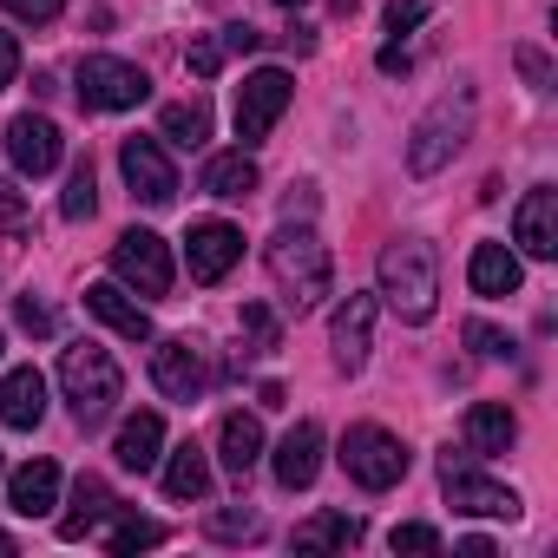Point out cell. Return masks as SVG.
Returning <instances> with one entry per match:
<instances>
[{"label": "cell", "instance_id": "obj_22", "mask_svg": "<svg viewBox=\"0 0 558 558\" xmlns=\"http://www.w3.org/2000/svg\"><path fill=\"white\" fill-rule=\"evenodd\" d=\"M519 276H525V269H519V256H512L506 243H480L473 263H466V283H473L480 296H512Z\"/></svg>", "mask_w": 558, "mask_h": 558}, {"label": "cell", "instance_id": "obj_43", "mask_svg": "<svg viewBox=\"0 0 558 558\" xmlns=\"http://www.w3.org/2000/svg\"><path fill=\"white\" fill-rule=\"evenodd\" d=\"M276 8H303V0H276Z\"/></svg>", "mask_w": 558, "mask_h": 558}, {"label": "cell", "instance_id": "obj_34", "mask_svg": "<svg viewBox=\"0 0 558 558\" xmlns=\"http://www.w3.org/2000/svg\"><path fill=\"white\" fill-rule=\"evenodd\" d=\"M184 66H191L197 80H217V66H223V40H191V53H184Z\"/></svg>", "mask_w": 558, "mask_h": 558}, {"label": "cell", "instance_id": "obj_13", "mask_svg": "<svg viewBox=\"0 0 558 558\" xmlns=\"http://www.w3.org/2000/svg\"><path fill=\"white\" fill-rule=\"evenodd\" d=\"M60 125L53 119H40V112H21L14 125H8V158H14V171L21 178H47L53 165H60Z\"/></svg>", "mask_w": 558, "mask_h": 558}, {"label": "cell", "instance_id": "obj_30", "mask_svg": "<svg viewBox=\"0 0 558 558\" xmlns=\"http://www.w3.org/2000/svg\"><path fill=\"white\" fill-rule=\"evenodd\" d=\"M93 210H99V178H93V165H73L66 197H60V217H66V223H86Z\"/></svg>", "mask_w": 558, "mask_h": 558}, {"label": "cell", "instance_id": "obj_8", "mask_svg": "<svg viewBox=\"0 0 558 558\" xmlns=\"http://www.w3.org/2000/svg\"><path fill=\"white\" fill-rule=\"evenodd\" d=\"M112 276L138 296H165L171 290V243L158 230H125L112 243Z\"/></svg>", "mask_w": 558, "mask_h": 558}, {"label": "cell", "instance_id": "obj_17", "mask_svg": "<svg viewBox=\"0 0 558 558\" xmlns=\"http://www.w3.org/2000/svg\"><path fill=\"white\" fill-rule=\"evenodd\" d=\"M40 421H47V375L40 368H14L8 381H0V427L34 434Z\"/></svg>", "mask_w": 558, "mask_h": 558}, {"label": "cell", "instance_id": "obj_27", "mask_svg": "<svg viewBox=\"0 0 558 558\" xmlns=\"http://www.w3.org/2000/svg\"><path fill=\"white\" fill-rule=\"evenodd\" d=\"M355 538H362V519H349V512H316L296 525V551H342Z\"/></svg>", "mask_w": 558, "mask_h": 558}, {"label": "cell", "instance_id": "obj_18", "mask_svg": "<svg viewBox=\"0 0 558 558\" xmlns=\"http://www.w3.org/2000/svg\"><path fill=\"white\" fill-rule=\"evenodd\" d=\"M86 310H93L112 336H125V342H151V316H145V303H132L119 283H93V290H86Z\"/></svg>", "mask_w": 558, "mask_h": 558}, {"label": "cell", "instance_id": "obj_40", "mask_svg": "<svg viewBox=\"0 0 558 558\" xmlns=\"http://www.w3.org/2000/svg\"><path fill=\"white\" fill-rule=\"evenodd\" d=\"M256 47H263L256 27H223V53H256Z\"/></svg>", "mask_w": 558, "mask_h": 558}, {"label": "cell", "instance_id": "obj_26", "mask_svg": "<svg viewBox=\"0 0 558 558\" xmlns=\"http://www.w3.org/2000/svg\"><path fill=\"white\" fill-rule=\"evenodd\" d=\"M165 493H171V499H204V493H210V460H204L197 440L171 447V460H165Z\"/></svg>", "mask_w": 558, "mask_h": 558}, {"label": "cell", "instance_id": "obj_6", "mask_svg": "<svg viewBox=\"0 0 558 558\" xmlns=\"http://www.w3.org/2000/svg\"><path fill=\"white\" fill-rule=\"evenodd\" d=\"M73 86H80V106L86 112H132L151 93V80L132 60H112V53H86L80 73H73Z\"/></svg>", "mask_w": 558, "mask_h": 558}, {"label": "cell", "instance_id": "obj_16", "mask_svg": "<svg viewBox=\"0 0 558 558\" xmlns=\"http://www.w3.org/2000/svg\"><path fill=\"white\" fill-rule=\"evenodd\" d=\"M269 466H276V480H283L290 493H303V486L323 473V427H316V421H296L283 440H276V460H269Z\"/></svg>", "mask_w": 558, "mask_h": 558}, {"label": "cell", "instance_id": "obj_41", "mask_svg": "<svg viewBox=\"0 0 558 558\" xmlns=\"http://www.w3.org/2000/svg\"><path fill=\"white\" fill-rule=\"evenodd\" d=\"M21 217H27V210H21V191H14V184H0V230H14Z\"/></svg>", "mask_w": 558, "mask_h": 558}, {"label": "cell", "instance_id": "obj_3", "mask_svg": "<svg viewBox=\"0 0 558 558\" xmlns=\"http://www.w3.org/2000/svg\"><path fill=\"white\" fill-rule=\"evenodd\" d=\"M60 388H66L73 421L93 434L99 421H112V408H119V395H125V375H119V362H112L99 342H73V349L60 355Z\"/></svg>", "mask_w": 558, "mask_h": 558}, {"label": "cell", "instance_id": "obj_20", "mask_svg": "<svg viewBox=\"0 0 558 558\" xmlns=\"http://www.w3.org/2000/svg\"><path fill=\"white\" fill-rule=\"evenodd\" d=\"M8 506H14L21 519H47V512L60 506V466H53V460H27V466L8 480Z\"/></svg>", "mask_w": 558, "mask_h": 558}, {"label": "cell", "instance_id": "obj_39", "mask_svg": "<svg viewBox=\"0 0 558 558\" xmlns=\"http://www.w3.org/2000/svg\"><path fill=\"white\" fill-rule=\"evenodd\" d=\"M14 73H21V47H14V34H0V93L14 86Z\"/></svg>", "mask_w": 558, "mask_h": 558}, {"label": "cell", "instance_id": "obj_29", "mask_svg": "<svg viewBox=\"0 0 558 558\" xmlns=\"http://www.w3.org/2000/svg\"><path fill=\"white\" fill-rule=\"evenodd\" d=\"M158 538H165V525H158V519H132V512H112L106 551H112V558H125V551H151Z\"/></svg>", "mask_w": 558, "mask_h": 558}, {"label": "cell", "instance_id": "obj_10", "mask_svg": "<svg viewBox=\"0 0 558 558\" xmlns=\"http://www.w3.org/2000/svg\"><path fill=\"white\" fill-rule=\"evenodd\" d=\"M236 256H243V230H236V223H223V217L191 223V236H184L191 283H223V276L236 269Z\"/></svg>", "mask_w": 558, "mask_h": 558}, {"label": "cell", "instance_id": "obj_19", "mask_svg": "<svg viewBox=\"0 0 558 558\" xmlns=\"http://www.w3.org/2000/svg\"><path fill=\"white\" fill-rule=\"evenodd\" d=\"M112 453H119V466H125V473H151V466L165 460V421H158L151 408H145V414H125V427H119Z\"/></svg>", "mask_w": 558, "mask_h": 558}, {"label": "cell", "instance_id": "obj_44", "mask_svg": "<svg viewBox=\"0 0 558 558\" xmlns=\"http://www.w3.org/2000/svg\"><path fill=\"white\" fill-rule=\"evenodd\" d=\"M0 349H8V342H0Z\"/></svg>", "mask_w": 558, "mask_h": 558}, {"label": "cell", "instance_id": "obj_15", "mask_svg": "<svg viewBox=\"0 0 558 558\" xmlns=\"http://www.w3.org/2000/svg\"><path fill=\"white\" fill-rule=\"evenodd\" d=\"M512 243H519L525 256H558V191H551V184H532V191L519 197Z\"/></svg>", "mask_w": 558, "mask_h": 558}, {"label": "cell", "instance_id": "obj_38", "mask_svg": "<svg viewBox=\"0 0 558 558\" xmlns=\"http://www.w3.org/2000/svg\"><path fill=\"white\" fill-rule=\"evenodd\" d=\"M466 342H473L480 355H512V342H506L499 329H486V323H466Z\"/></svg>", "mask_w": 558, "mask_h": 558}, {"label": "cell", "instance_id": "obj_9", "mask_svg": "<svg viewBox=\"0 0 558 558\" xmlns=\"http://www.w3.org/2000/svg\"><path fill=\"white\" fill-rule=\"evenodd\" d=\"M119 171H125L132 197L151 204V210H165V204L178 197V165L165 158L158 138H125V145H119Z\"/></svg>", "mask_w": 558, "mask_h": 558}, {"label": "cell", "instance_id": "obj_12", "mask_svg": "<svg viewBox=\"0 0 558 558\" xmlns=\"http://www.w3.org/2000/svg\"><path fill=\"white\" fill-rule=\"evenodd\" d=\"M447 506L453 512H473V519H519V493L512 486H499V480H486V473H466V466H453L447 460Z\"/></svg>", "mask_w": 558, "mask_h": 558}, {"label": "cell", "instance_id": "obj_24", "mask_svg": "<svg viewBox=\"0 0 558 558\" xmlns=\"http://www.w3.org/2000/svg\"><path fill=\"white\" fill-rule=\"evenodd\" d=\"M119 512V499H112V486L99 480V473H80V486H73V512L60 519V538H86L99 519H112Z\"/></svg>", "mask_w": 558, "mask_h": 558}, {"label": "cell", "instance_id": "obj_11", "mask_svg": "<svg viewBox=\"0 0 558 558\" xmlns=\"http://www.w3.org/2000/svg\"><path fill=\"white\" fill-rule=\"evenodd\" d=\"M151 381H158V395H171V401H197V395L210 388V375H204V349L184 342V336L158 342V349H151Z\"/></svg>", "mask_w": 558, "mask_h": 558}, {"label": "cell", "instance_id": "obj_31", "mask_svg": "<svg viewBox=\"0 0 558 558\" xmlns=\"http://www.w3.org/2000/svg\"><path fill=\"white\" fill-rule=\"evenodd\" d=\"M243 342H250L243 355H269V349H276V316H269L263 303H250V310H243Z\"/></svg>", "mask_w": 558, "mask_h": 558}, {"label": "cell", "instance_id": "obj_2", "mask_svg": "<svg viewBox=\"0 0 558 558\" xmlns=\"http://www.w3.org/2000/svg\"><path fill=\"white\" fill-rule=\"evenodd\" d=\"M381 296L401 323H434L440 310V256L421 236H395L381 250Z\"/></svg>", "mask_w": 558, "mask_h": 558}, {"label": "cell", "instance_id": "obj_33", "mask_svg": "<svg viewBox=\"0 0 558 558\" xmlns=\"http://www.w3.org/2000/svg\"><path fill=\"white\" fill-rule=\"evenodd\" d=\"M14 21H27V27H47V21H60L66 14V0H0Z\"/></svg>", "mask_w": 558, "mask_h": 558}, {"label": "cell", "instance_id": "obj_5", "mask_svg": "<svg viewBox=\"0 0 558 558\" xmlns=\"http://www.w3.org/2000/svg\"><path fill=\"white\" fill-rule=\"evenodd\" d=\"M342 466H349V480H355V486L388 493V486H401V480H408V447H401L388 427L355 421V427L342 434Z\"/></svg>", "mask_w": 558, "mask_h": 558}, {"label": "cell", "instance_id": "obj_14", "mask_svg": "<svg viewBox=\"0 0 558 558\" xmlns=\"http://www.w3.org/2000/svg\"><path fill=\"white\" fill-rule=\"evenodd\" d=\"M368 342H375V296L336 303V316H329V349H336V368H342V375H362Z\"/></svg>", "mask_w": 558, "mask_h": 558}, {"label": "cell", "instance_id": "obj_42", "mask_svg": "<svg viewBox=\"0 0 558 558\" xmlns=\"http://www.w3.org/2000/svg\"><path fill=\"white\" fill-rule=\"evenodd\" d=\"M8 551H14V532H0V558H8Z\"/></svg>", "mask_w": 558, "mask_h": 558}, {"label": "cell", "instance_id": "obj_23", "mask_svg": "<svg viewBox=\"0 0 558 558\" xmlns=\"http://www.w3.org/2000/svg\"><path fill=\"white\" fill-rule=\"evenodd\" d=\"M217 460L243 480V473L263 460V421H256V414H223V427H217Z\"/></svg>", "mask_w": 558, "mask_h": 558}, {"label": "cell", "instance_id": "obj_7", "mask_svg": "<svg viewBox=\"0 0 558 558\" xmlns=\"http://www.w3.org/2000/svg\"><path fill=\"white\" fill-rule=\"evenodd\" d=\"M290 99H296V80H290L283 66H256V73L236 86V138H243V145L269 138L276 119L290 112Z\"/></svg>", "mask_w": 558, "mask_h": 558}, {"label": "cell", "instance_id": "obj_37", "mask_svg": "<svg viewBox=\"0 0 558 558\" xmlns=\"http://www.w3.org/2000/svg\"><path fill=\"white\" fill-rule=\"evenodd\" d=\"M421 21H427V0H395V8H388V34H408Z\"/></svg>", "mask_w": 558, "mask_h": 558}, {"label": "cell", "instance_id": "obj_28", "mask_svg": "<svg viewBox=\"0 0 558 558\" xmlns=\"http://www.w3.org/2000/svg\"><path fill=\"white\" fill-rule=\"evenodd\" d=\"M158 132H165L171 145L197 151V145L210 138V106H204V99H178V106H165V112H158Z\"/></svg>", "mask_w": 558, "mask_h": 558}, {"label": "cell", "instance_id": "obj_25", "mask_svg": "<svg viewBox=\"0 0 558 558\" xmlns=\"http://www.w3.org/2000/svg\"><path fill=\"white\" fill-rule=\"evenodd\" d=\"M204 191L223 197V204L250 197V191H256V158H250V151H217V158L204 165Z\"/></svg>", "mask_w": 558, "mask_h": 558}, {"label": "cell", "instance_id": "obj_1", "mask_svg": "<svg viewBox=\"0 0 558 558\" xmlns=\"http://www.w3.org/2000/svg\"><path fill=\"white\" fill-rule=\"evenodd\" d=\"M263 269H269L276 296H283L296 316L329 296V243H323L310 223H283V230H276V236L263 243Z\"/></svg>", "mask_w": 558, "mask_h": 558}, {"label": "cell", "instance_id": "obj_36", "mask_svg": "<svg viewBox=\"0 0 558 558\" xmlns=\"http://www.w3.org/2000/svg\"><path fill=\"white\" fill-rule=\"evenodd\" d=\"M14 316H21V329H27V336H53V329H60V316H53L47 303H34V296H21V310H14Z\"/></svg>", "mask_w": 558, "mask_h": 558}, {"label": "cell", "instance_id": "obj_35", "mask_svg": "<svg viewBox=\"0 0 558 558\" xmlns=\"http://www.w3.org/2000/svg\"><path fill=\"white\" fill-rule=\"evenodd\" d=\"M388 545H395V551H440V532H434V525H395Z\"/></svg>", "mask_w": 558, "mask_h": 558}, {"label": "cell", "instance_id": "obj_21", "mask_svg": "<svg viewBox=\"0 0 558 558\" xmlns=\"http://www.w3.org/2000/svg\"><path fill=\"white\" fill-rule=\"evenodd\" d=\"M512 440H519L512 408H499V401H473V408H466V453L493 460V453H506Z\"/></svg>", "mask_w": 558, "mask_h": 558}, {"label": "cell", "instance_id": "obj_32", "mask_svg": "<svg viewBox=\"0 0 558 558\" xmlns=\"http://www.w3.org/2000/svg\"><path fill=\"white\" fill-rule=\"evenodd\" d=\"M204 525H210V538H256V532H263V519H256V512H230V506H223V512H210Z\"/></svg>", "mask_w": 558, "mask_h": 558}, {"label": "cell", "instance_id": "obj_4", "mask_svg": "<svg viewBox=\"0 0 558 558\" xmlns=\"http://www.w3.org/2000/svg\"><path fill=\"white\" fill-rule=\"evenodd\" d=\"M466 138H473V86H453V93L434 99V112L414 125V138H408V171H414V178H434Z\"/></svg>", "mask_w": 558, "mask_h": 558}]
</instances>
